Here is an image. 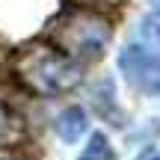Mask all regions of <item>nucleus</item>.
I'll return each mask as SVG.
<instances>
[{
	"label": "nucleus",
	"instance_id": "4",
	"mask_svg": "<svg viewBox=\"0 0 160 160\" xmlns=\"http://www.w3.org/2000/svg\"><path fill=\"white\" fill-rule=\"evenodd\" d=\"M86 128H89V119H86L83 107H65L57 116V137L62 142H77L86 133Z\"/></svg>",
	"mask_w": 160,
	"mask_h": 160
},
{
	"label": "nucleus",
	"instance_id": "1",
	"mask_svg": "<svg viewBox=\"0 0 160 160\" xmlns=\"http://www.w3.org/2000/svg\"><path fill=\"white\" fill-rule=\"evenodd\" d=\"M12 74L33 95L57 98V95H65V92L80 86L83 62L62 53L59 48L33 45V48H24V51H18L12 57Z\"/></svg>",
	"mask_w": 160,
	"mask_h": 160
},
{
	"label": "nucleus",
	"instance_id": "5",
	"mask_svg": "<svg viewBox=\"0 0 160 160\" xmlns=\"http://www.w3.org/2000/svg\"><path fill=\"white\" fill-rule=\"evenodd\" d=\"M24 139V122L0 101V145H15Z\"/></svg>",
	"mask_w": 160,
	"mask_h": 160
},
{
	"label": "nucleus",
	"instance_id": "6",
	"mask_svg": "<svg viewBox=\"0 0 160 160\" xmlns=\"http://www.w3.org/2000/svg\"><path fill=\"white\" fill-rule=\"evenodd\" d=\"M95 107H98V113H101L104 119H110V125H122V113H119V107H116V101H113V83H110V80H104V83L98 86Z\"/></svg>",
	"mask_w": 160,
	"mask_h": 160
},
{
	"label": "nucleus",
	"instance_id": "2",
	"mask_svg": "<svg viewBox=\"0 0 160 160\" xmlns=\"http://www.w3.org/2000/svg\"><path fill=\"white\" fill-rule=\"evenodd\" d=\"M113 39V27L104 15L89 9H71L59 15L51 27V42L62 53L74 59H95L104 53V48Z\"/></svg>",
	"mask_w": 160,
	"mask_h": 160
},
{
	"label": "nucleus",
	"instance_id": "9",
	"mask_svg": "<svg viewBox=\"0 0 160 160\" xmlns=\"http://www.w3.org/2000/svg\"><path fill=\"white\" fill-rule=\"evenodd\" d=\"M139 160H160V154H157V151H154V148H148V151H145V154H142V157H139Z\"/></svg>",
	"mask_w": 160,
	"mask_h": 160
},
{
	"label": "nucleus",
	"instance_id": "10",
	"mask_svg": "<svg viewBox=\"0 0 160 160\" xmlns=\"http://www.w3.org/2000/svg\"><path fill=\"white\" fill-rule=\"evenodd\" d=\"M151 3H154V12H157V15H160V0H151Z\"/></svg>",
	"mask_w": 160,
	"mask_h": 160
},
{
	"label": "nucleus",
	"instance_id": "3",
	"mask_svg": "<svg viewBox=\"0 0 160 160\" xmlns=\"http://www.w3.org/2000/svg\"><path fill=\"white\" fill-rule=\"evenodd\" d=\"M119 68L131 86L142 92H160V57L145 51L142 45H128L119 53Z\"/></svg>",
	"mask_w": 160,
	"mask_h": 160
},
{
	"label": "nucleus",
	"instance_id": "11",
	"mask_svg": "<svg viewBox=\"0 0 160 160\" xmlns=\"http://www.w3.org/2000/svg\"><path fill=\"white\" fill-rule=\"evenodd\" d=\"M80 3H107V0H80Z\"/></svg>",
	"mask_w": 160,
	"mask_h": 160
},
{
	"label": "nucleus",
	"instance_id": "7",
	"mask_svg": "<svg viewBox=\"0 0 160 160\" xmlns=\"http://www.w3.org/2000/svg\"><path fill=\"white\" fill-rule=\"evenodd\" d=\"M80 160H116L110 139L104 137V133H92V137H89V145H86L83 154H80Z\"/></svg>",
	"mask_w": 160,
	"mask_h": 160
},
{
	"label": "nucleus",
	"instance_id": "8",
	"mask_svg": "<svg viewBox=\"0 0 160 160\" xmlns=\"http://www.w3.org/2000/svg\"><path fill=\"white\" fill-rule=\"evenodd\" d=\"M0 160H27V157H21L18 151H9V148H0Z\"/></svg>",
	"mask_w": 160,
	"mask_h": 160
},
{
	"label": "nucleus",
	"instance_id": "12",
	"mask_svg": "<svg viewBox=\"0 0 160 160\" xmlns=\"http://www.w3.org/2000/svg\"><path fill=\"white\" fill-rule=\"evenodd\" d=\"M154 39H157V45H160V27H154Z\"/></svg>",
	"mask_w": 160,
	"mask_h": 160
}]
</instances>
